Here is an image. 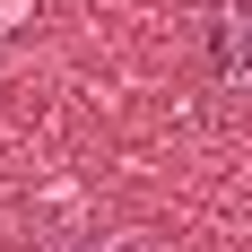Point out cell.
I'll return each instance as SVG.
<instances>
[{
    "label": "cell",
    "mask_w": 252,
    "mask_h": 252,
    "mask_svg": "<svg viewBox=\"0 0 252 252\" xmlns=\"http://www.w3.org/2000/svg\"><path fill=\"white\" fill-rule=\"evenodd\" d=\"M200 70L226 104H252V0H218L200 26Z\"/></svg>",
    "instance_id": "6da1fadb"
}]
</instances>
